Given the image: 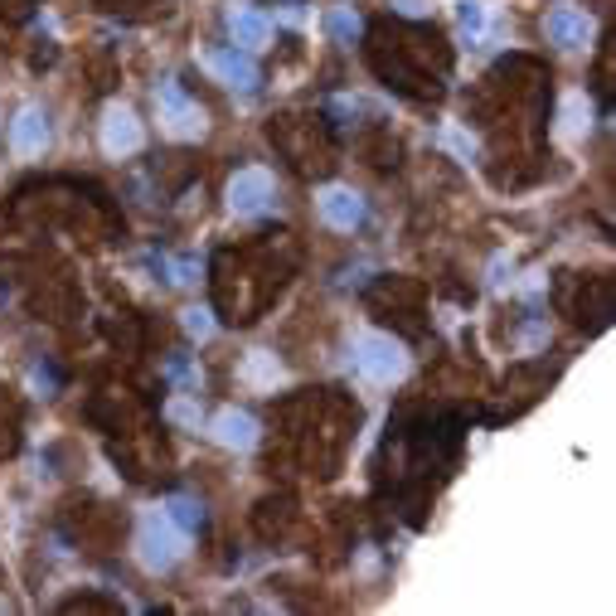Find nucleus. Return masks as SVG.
<instances>
[{"label":"nucleus","mask_w":616,"mask_h":616,"mask_svg":"<svg viewBox=\"0 0 616 616\" xmlns=\"http://www.w3.org/2000/svg\"><path fill=\"white\" fill-rule=\"evenodd\" d=\"M199 64L209 68L224 88H258V64L248 59V49H214Z\"/></svg>","instance_id":"nucleus-6"},{"label":"nucleus","mask_w":616,"mask_h":616,"mask_svg":"<svg viewBox=\"0 0 616 616\" xmlns=\"http://www.w3.org/2000/svg\"><path fill=\"white\" fill-rule=\"evenodd\" d=\"M549 39L563 49H583L592 44V15H583L578 5H558L549 15Z\"/></svg>","instance_id":"nucleus-10"},{"label":"nucleus","mask_w":616,"mask_h":616,"mask_svg":"<svg viewBox=\"0 0 616 616\" xmlns=\"http://www.w3.org/2000/svg\"><path fill=\"white\" fill-rule=\"evenodd\" d=\"M461 30H466V34H481V30H486V10H481L476 0H466V5H461Z\"/></svg>","instance_id":"nucleus-18"},{"label":"nucleus","mask_w":616,"mask_h":616,"mask_svg":"<svg viewBox=\"0 0 616 616\" xmlns=\"http://www.w3.org/2000/svg\"><path fill=\"white\" fill-rule=\"evenodd\" d=\"M393 10H398V15H413V20H422V15L432 10V0H393Z\"/></svg>","instance_id":"nucleus-20"},{"label":"nucleus","mask_w":616,"mask_h":616,"mask_svg":"<svg viewBox=\"0 0 616 616\" xmlns=\"http://www.w3.org/2000/svg\"><path fill=\"white\" fill-rule=\"evenodd\" d=\"M325 25H330V34H335L340 44H350V39L359 34V15L350 10V5H340V10H330V20H325Z\"/></svg>","instance_id":"nucleus-14"},{"label":"nucleus","mask_w":616,"mask_h":616,"mask_svg":"<svg viewBox=\"0 0 616 616\" xmlns=\"http://www.w3.org/2000/svg\"><path fill=\"white\" fill-rule=\"evenodd\" d=\"M442 146H447V151H456L461 161H476V141H471V136H466L461 127H447V131H442Z\"/></svg>","instance_id":"nucleus-16"},{"label":"nucleus","mask_w":616,"mask_h":616,"mask_svg":"<svg viewBox=\"0 0 616 616\" xmlns=\"http://www.w3.org/2000/svg\"><path fill=\"white\" fill-rule=\"evenodd\" d=\"M355 364L364 379H374V384H398L403 374H408V355H403V345L393 340V335H359L355 340Z\"/></svg>","instance_id":"nucleus-2"},{"label":"nucleus","mask_w":616,"mask_h":616,"mask_svg":"<svg viewBox=\"0 0 616 616\" xmlns=\"http://www.w3.org/2000/svg\"><path fill=\"white\" fill-rule=\"evenodd\" d=\"M587 122H592L587 98L583 93H568L563 107H558V136H563V141H578V136H587Z\"/></svg>","instance_id":"nucleus-12"},{"label":"nucleus","mask_w":616,"mask_h":616,"mask_svg":"<svg viewBox=\"0 0 616 616\" xmlns=\"http://www.w3.org/2000/svg\"><path fill=\"white\" fill-rule=\"evenodd\" d=\"M316 209H321V219L330 228H340V233H355L364 224V199L350 190V185H325L321 195H316Z\"/></svg>","instance_id":"nucleus-5"},{"label":"nucleus","mask_w":616,"mask_h":616,"mask_svg":"<svg viewBox=\"0 0 616 616\" xmlns=\"http://www.w3.org/2000/svg\"><path fill=\"white\" fill-rule=\"evenodd\" d=\"M10 146H15V156H44V146H49V117H44V107H20V117L10 122Z\"/></svg>","instance_id":"nucleus-9"},{"label":"nucleus","mask_w":616,"mask_h":616,"mask_svg":"<svg viewBox=\"0 0 616 616\" xmlns=\"http://www.w3.org/2000/svg\"><path fill=\"white\" fill-rule=\"evenodd\" d=\"M185 330H190L195 340H209V335H214V316L199 311V306H190V311H185Z\"/></svg>","instance_id":"nucleus-17"},{"label":"nucleus","mask_w":616,"mask_h":616,"mask_svg":"<svg viewBox=\"0 0 616 616\" xmlns=\"http://www.w3.org/2000/svg\"><path fill=\"white\" fill-rule=\"evenodd\" d=\"M185 544H190V534L175 524V519L165 515H146L141 519V534H136V558L151 568V573H165V568H175L180 558H185Z\"/></svg>","instance_id":"nucleus-1"},{"label":"nucleus","mask_w":616,"mask_h":616,"mask_svg":"<svg viewBox=\"0 0 616 616\" xmlns=\"http://www.w3.org/2000/svg\"><path fill=\"white\" fill-rule=\"evenodd\" d=\"M209 432H214V442L228 447V452H253L258 447V418L253 413H238V408H224L219 418L209 422Z\"/></svg>","instance_id":"nucleus-8"},{"label":"nucleus","mask_w":616,"mask_h":616,"mask_svg":"<svg viewBox=\"0 0 616 616\" xmlns=\"http://www.w3.org/2000/svg\"><path fill=\"white\" fill-rule=\"evenodd\" d=\"M156 102H161V131H165V136H175V141H199V136L209 131V117H204V107L185 98L175 78H165V83H161Z\"/></svg>","instance_id":"nucleus-3"},{"label":"nucleus","mask_w":616,"mask_h":616,"mask_svg":"<svg viewBox=\"0 0 616 616\" xmlns=\"http://www.w3.org/2000/svg\"><path fill=\"white\" fill-rule=\"evenodd\" d=\"M238 379H243V384H253V389H277V379H282V364H277V355H267V350H253V355L243 359Z\"/></svg>","instance_id":"nucleus-13"},{"label":"nucleus","mask_w":616,"mask_h":616,"mask_svg":"<svg viewBox=\"0 0 616 616\" xmlns=\"http://www.w3.org/2000/svg\"><path fill=\"white\" fill-rule=\"evenodd\" d=\"M102 151H107L112 161L141 151V122H136V112L122 107V102H112V107L102 112Z\"/></svg>","instance_id":"nucleus-4"},{"label":"nucleus","mask_w":616,"mask_h":616,"mask_svg":"<svg viewBox=\"0 0 616 616\" xmlns=\"http://www.w3.org/2000/svg\"><path fill=\"white\" fill-rule=\"evenodd\" d=\"M165 413H170L175 422H185V427H199V408L190 403V398H175V403H170Z\"/></svg>","instance_id":"nucleus-19"},{"label":"nucleus","mask_w":616,"mask_h":616,"mask_svg":"<svg viewBox=\"0 0 616 616\" xmlns=\"http://www.w3.org/2000/svg\"><path fill=\"white\" fill-rule=\"evenodd\" d=\"M228 34H233V49H262L267 44V20L253 5H233L228 10Z\"/></svg>","instance_id":"nucleus-11"},{"label":"nucleus","mask_w":616,"mask_h":616,"mask_svg":"<svg viewBox=\"0 0 616 616\" xmlns=\"http://www.w3.org/2000/svg\"><path fill=\"white\" fill-rule=\"evenodd\" d=\"M165 515L175 519V524H180L185 534H190V529H195L199 519H204V515H199V505H195V500H185V495H175V500L165 505Z\"/></svg>","instance_id":"nucleus-15"},{"label":"nucleus","mask_w":616,"mask_h":616,"mask_svg":"<svg viewBox=\"0 0 616 616\" xmlns=\"http://www.w3.org/2000/svg\"><path fill=\"white\" fill-rule=\"evenodd\" d=\"M267 199H272V175L267 170H238L228 180V209L233 214H258V209H267Z\"/></svg>","instance_id":"nucleus-7"}]
</instances>
